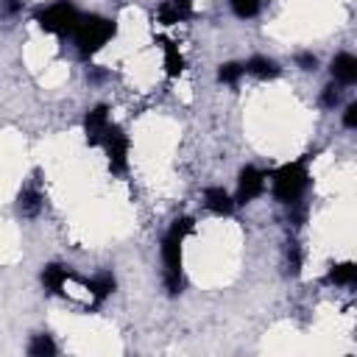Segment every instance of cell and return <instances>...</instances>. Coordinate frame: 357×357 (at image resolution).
Instances as JSON below:
<instances>
[{
  "label": "cell",
  "mask_w": 357,
  "mask_h": 357,
  "mask_svg": "<svg viewBox=\"0 0 357 357\" xmlns=\"http://www.w3.org/2000/svg\"><path fill=\"white\" fill-rule=\"evenodd\" d=\"M192 231V218H178L173 220V226L167 229L165 240H162V262H165V287L170 296L181 293L184 287V276H181V245L184 237Z\"/></svg>",
  "instance_id": "1"
},
{
  "label": "cell",
  "mask_w": 357,
  "mask_h": 357,
  "mask_svg": "<svg viewBox=\"0 0 357 357\" xmlns=\"http://www.w3.org/2000/svg\"><path fill=\"white\" fill-rule=\"evenodd\" d=\"M114 33H117L114 20H106V17H100V14H81V22H78L73 39H75L78 53H81L84 59H89V56L98 53Z\"/></svg>",
  "instance_id": "2"
},
{
  "label": "cell",
  "mask_w": 357,
  "mask_h": 357,
  "mask_svg": "<svg viewBox=\"0 0 357 357\" xmlns=\"http://www.w3.org/2000/svg\"><path fill=\"white\" fill-rule=\"evenodd\" d=\"M78 22H81V14H78V8L70 0H56L47 8L36 11V25L42 31H47V33H56V36L75 33Z\"/></svg>",
  "instance_id": "3"
},
{
  "label": "cell",
  "mask_w": 357,
  "mask_h": 357,
  "mask_svg": "<svg viewBox=\"0 0 357 357\" xmlns=\"http://www.w3.org/2000/svg\"><path fill=\"white\" fill-rule=\"evenodd\" d=\"M307 165H304V159H298V162H287V165H282L276 173H273V195L282 201V204H298V198H301V192H304V187H307Z\"/></svg>",
  "instance_id": "4"
},
{
  "label": "cell",
  "mask_w": 357,
  "mask_h": 357,
  "mask_svg": "<svg viewBox=\"0 0 357 357\" xmlns=\"http://www.w3.org/2000/svg\"><path fill=\"white\" fill-rule=\"evenodd\" d=\"M103 148H106V159H109V170L112 173H123L128 165V137L120 126H112L103 137Z\"/></svg>",
  "instance_id": "5"
},
{
  "label": "cell",
  "mask_w": 357,
  "mask_h": 357,
  "mask_svg": "<svg viewBox=\"0 0 357 357\" xmlns=\"http://www.w3.org/2000/svg\"><path fill=\"white\" fill-rule=\"evenodd\" d=\"M262 190H265V173L248 165V167H243V170H240L234 204H248V201H254L257 195H262Z\"/></svg>",
  "instance_id": "6"
},
{
  "label": "cell",
  "mask_w": 357,
  "mask_h": 357,
  "mask_svg": "<svg viewBox=\"0 0 357 357\" xmlns=\"http://www.w3.org/2000/svg\"><path fill=\"white\" fill-rule=\"evenodd\" d=\"M109 128H112V123H109V109L106 106H95L92 112H86V117H84V134H86V142L89 145H103V137H106Z\"/></svg>",
  "instance_id": "7"
},
{
  "label": "cell",
  "mask_w": 357,
  "mask_h": 357,
  "mask_svg": "<svg viewBox=\"0 0 357 357\" xmlns=\"http://www.w3.org/2000/svg\"><path fill=\"white\" fill-rule=\"evenodd\" d=\"M192 17V0H162L156 6V20L162 25H176Z\"/></svg>",
  "instance_id": "8"
},
{
  "label": "cell",
  "mask_w": 357,
  "mask_h": 357,
  "mask_svg": "<svg viewBox=\"0 0 357 357\" xmlns=\"http://www.w3.org/2000/svg\"><path fill=\"white\" fill-rule=\"evenodd\" d=\"M332 70V78L337 84H357V56L351 53H337L329 64Z\"/></svg>",
  "instance_id": "9"
},
{
  "label": "cell",
  "mask_w": 357,
  "mask_h": 357,
  "mask_svg": "<svg viewBox=\"0 0 357 357\" xmlns=\"http://www.w3.org/2000/svg\"><path fill=\"white\" fill-rule=\"evenodd\" d=\"M156 42H159L162 56H165V73H167L170 78H178V75L184 73V56L178 53V45H176L173 39H165V36H159Z\"/></svg>",
  "instance_id": "10"
},
{
  "label": "cell",
  "mask_w": 357,
  "mask_h": 357,
  "mask_svg": "<svg viewBox=\"0 0 357 357\" xmlns=\"http://www.w3.org/2000/svg\"><path fill=\"white\" fill-rule=\"evenodd\" d=\"M204 206L209 212H215V215H231L234 201H231V195L223 187H206L204 190Z\"/></svg>",
  "instance_id": "11"
},
{
  "label": "cell",
  "mask_w": 357,
  "mask_h": 357,
  "mask_svg": "<svg viewBox=\"0 0 357 357\" xmlns=\"http://www.w3.org/2000/svg\"><path fill=\"white\" fill-rule=\"evenodd\" d=\"M326 282L357 290V262H337V265H332L329 273H326Z\"/></svg>",
  "instance_id": "12"
},
{
  "label": "cell",
  "mask_w": 357,
  "mask_h": 357,
  "mask_svg": "<svg viewBox=\"0 0 357 357\" xmlns=\"http://www.w3.org/2000/svg\"><path fill=\"white\" fill-rule=\"evenodd\" d=\"M114 287H117V282H114V276H112V273H98L95 279H89V282H86V290H89V296H92L95 301L109 298V296L114 293Z\"/></svg>",
  "instance_id": "13"
},
{
  "label": "cell",
  "mask_w": 357,
  "mask_h": 357,
  "mask_svg": "<svg viewBox=\"0 0 357 357\" xmlns=\"http://www.w3.org/2000/svg\"><path fill=\"white\" fill-rule=\"evenodd\" d=\"M67 279H70V271L64 265H47L42 271V282H45V287L50 293H61V287L67 284Z\"/></svg>",
  "instance_id": "14"
},
{
  "label": "cell",
  "mask_w": 357,
  "mask_h": 357,
  "mask_svg": "<svg viewBox=\"0 0 357 357\" xmlns=\"http://www.w3.org/2000/svg\"><path fill=\"white\" fill-rule=\"evenodd\" d=\"M245 73H251L257 78H276L279 75V67H276V61H271L265 56H254V59L245 61Z\"/></svg>",
  "instance_id": "15"
},
{
  "label": "cell",
  "mask_w": 357,
  "mask_h": 357,
  "mask_svg": "<svg viewBox=\"0 0 357 357\" xmlns=\"http://www.w3.org/2000/svg\"><path fill=\"white\" fill-rule=\"evenodd\" d=\"M28 354L31 357H53L56 343L50 340V335H33V340L28 343Z\"/></svg>",
  "instance_id": "16"
},
{
  "label": "cell",
  "mask_w": 357,
  "mask_h": 357,
  "mask_svg": "<svg viewBox=\"0 0 357 357\" xmlns=\"http://www.w3.org/2000/svg\"><path fill=\"white\" fill-rule=\"evenodd\" d=\"M39 206H42V195H39L36 190L20 192V212H22V215H36Z\"/></svg>",
  "instance_id": "17"
},
{
  "label": "cell",
  "mask_w": 357,
  "mask_h": 357,
  "mask_svg": "<svg viewBox=\"0 0 357 357\" xmlns=\"http://www.w3.org/2000/svg\"><path fill=\"white\" fill-rule=\"evenodd\" d=\"M245 73V64H237V61H226V64H220V70H218V78L223 81V84H234L240 75Z\"/></svg>",
  "instance_id": "18"
},
{
  "label": "cell",
  "mask_w": 357,
  "mask_h": 357,
  "mask_svg": "<svg viewBox=\"0 0 357 357\" xmlns=\"http://www.w3.org/2000/svg\"><path fill=\"white\" fill-rule=\"evenodd\" d=\"M259 6H262V0H231V8H234V14H237L240 20L257 17Z\"/></svg>",
  "instance_id": "19"
},
{
  "label": "cell",
  "mask_w": 357,
  "mask_h": 357,
  "mask_svg": "<svg viewBox=\"0 0 357 357\" xmlns=\"http://www.w3.org/2000/svg\"><path fill=\"white\" fill-rule=\"evenodd\" d=\"M287 271L290 273H298L301 271V251L296 243H287Z\"/></svg>",
  "instance_id": "20"
},
{
  "label": "cell",
  "mask_w": 357,
  "mask_h": 357,
  "mask_svg": "<svg viewBox=\"0 0 357 357\" xmlns=\"http://www.w3.org/2000/svg\"><path fill=\"white\" fill-rule=\"evenodd\" d=\"M340 100V89L335 86V84H329V86H324V95H321V103L324 106H335Z\"/></svg>",
  "instance_id": "21"
},
{
  "label": "cell",
  "mask_w": 357,
  "mask_h": 357,
  "mask_svg": "<svg viewBox=\"0 0 357 357\" xmlns=\"http://www.w3.org/2000/svg\"><path fill=\"white\" fill-rule=\"evenodd\" d=\"M343 126L346 128H357V100H351L343 112Z\"/></svg>",
  "instance_id": "22"
},
{
  "label": "cell",
  "mask_w": 357,
  "mask_h": 357,
  "mask_svg": "<svg viewBox=\"0 0 357 357\" xmlns=\"http://www.w3.org/2000/svg\"><path fill=\"white\" fill-rule=\"evenodd\" d=\"M296 61H298V67H301V70H315V64H318V59H315L312 53H298V59H296Z\"/></svg>",
  "instance_id": "23"
},
{
  "label": "cell",
  "mask_w": 357,
  "mask_h": 357,
  "mask_svg": "<svg viewBox=\"0 0 357 357\" xmlns=\"http://www.w3.org/2000/svg\"><path fill=\"white\" fill-rule=\"evenodd\" d=\"M6 11H8V14L20 11V0H6Z\"/></svg>",
  "instance_id": "24"
}]
</instances>
